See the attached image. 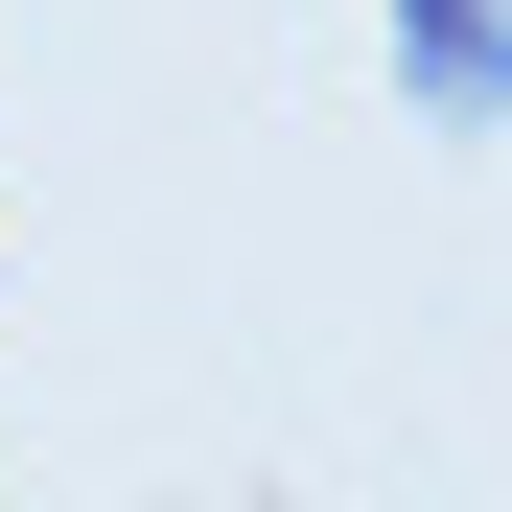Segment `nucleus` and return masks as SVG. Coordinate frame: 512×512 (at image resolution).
I'll list each match as a JSON object with an SVG mask.
<instances>
[{"label":"nucleus","mask_w":512,"mask_h":512,"mask_svg":"<svg viewBox=\"0 0 512 512\" xmlns=\"http://www.w3.org/2000/svg\"><path fill=\"white\" fill-rule=\"evenodd\" d=\"M419 94H443V117L512 94V0H419Z\"/></svg>","instance_id":"nucleus-1"}]
</instances>
